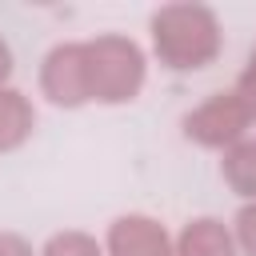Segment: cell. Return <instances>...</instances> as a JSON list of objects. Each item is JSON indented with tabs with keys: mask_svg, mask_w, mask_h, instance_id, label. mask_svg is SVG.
Listing matches in <instances>:
<instances>
[{
	"mask_svg": "<svg viewBox=\"0 0 256 256\" xmlns=\"http://www.w3.org/2000/svg\"><path fill=\"white\" fill-rule=\"evenodd\" d=\"M156 48L176 68H196L216 52V24L200 8H168L156 16Z\"/></svg>",
	"mask_w": 256,
	"mask_h": 256,
	"instance_id": "obj_1",
	"label": "cell"
},
{
	"mask_svg": "<svg viewBox=\"0 0 256 256\" xmlns=\"http://www.w3.org/2000/svg\"><path fill=\"white\" fill-rule=\"evenodd\" d=\"M88 88L100 92L104 100H124L132 96V88L140 84V56L132 44L108 40V48H92L88 52Z\"/></svg>",
	"mask_w": 256,
	"mask_h": 256,
	"instance_id": "obj_2",
	"label": "cell"
},
{
	"mask_svg": "<svg viewBox=\"0 0 256 256\" xmlns=\"http://www.w3.org/2000/svg\"><path fill=\"white\" fill-rule=\"evenodd\" d=\"M112 240L120 256H164V236L148 220H120Z\"/></svg>",
	"mask_w": 256,
	"mask_h": 256,
	"instance_id": "obj_3",
	"label": "cell"
},
{
	"mask_svg": "<svg viewBox=\"0 0 256 256\" xmlns=\"http://www.w3.org/2000/svg\"><path fill=\"white\" fill-rule=\"evenodd\" d=\"M208 124H216L212 136H208L212 144H216V140H228V136H236L240 124H244V108H240L236 100H224V96H220V100H212L196 120H188V128H196V132H208Z\"/></svg>",
	"mask_w": 256,
	"mask_h": 256,
	"instance_id": "obj_4",
	"label": "cell"
},
{
	"mask_svg": "<svg viewBox=\"0 0 256 256\" xmlns=\"http://www.w3.org/2000/svg\"><path fill=\"white\" fill-rule=\"evenodd\" d=\"M184 252H188V256H228V236H224L212 220H200L196 228H188Z\"/></svg>",
	"mask_w": 256,
	"mask_h": 256,
	"instance_id": "obj_5",
	"label": "cell"
},
{
	"mask_svg": "<svg viewBox=\"0 0 256 256\" xmlns=\"http://www.w3.org/2000/svg\"><path fill=\"white\" fill-rule=\"evenodd\" d=\"M48 256H96V248L84 236H64V240H52Z\"/></svg>",
	"mask_w": 256,
	"mask_h": 256,
	"instance_id": "obj_6",
	"label": "cell"
},
{
	"mask_svg": "<svg viewBox=\"0 0 256 256\" xmlns=\"http://www.w3.org/2000/svg\"><path fill=\"white\" fill-rule=\"evenodd\" d=\"M0 256H28V252H24L16 240H0Z\"/></svg>",
	"mask_w": 256,
	"mask_h": 256,
	"instance_id": "obj_7",
	"label": "cell"
},
{
	"mask_svg": "<svg viewBox=\"0 0 256 256\" xmlns=\"http://www.w3.org/2000/svg\"><path fill=\"white\" fill-rule=\"evenodd\" d=\"M4 72H8V48L0 44V76H4Z\"/></svg>",
	"mask_w": 256,
	"mask_h": 256,
	"instance_id": "obj_8",
	"label": "cell"
}]
</instances>
